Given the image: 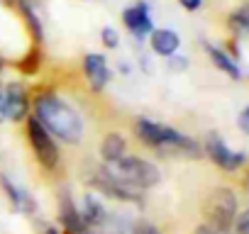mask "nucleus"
<instances>
[{
    "mask_svg": "<svg viewBox=\"0 0 249 234\" xmlns=\"http://www.w3.org/2000/svg\"><path fill=\"white\" fill-rule=\"evenodd\" d=\"M32 115L56 142H64V144L83 142V134H86L83 115L71 102H66L59 93L37 90L32 95Z\"/></svg>",
    "mask_w": 249,
    "mask_h": 234,
    "instance_id": "f257e3e1",
    "label": "nucleus"
},
{
    "mask_svg": "<svg viewBox=\"0 0 249 234\" xmlns=\"http://www.w3.org/2000/svg\"><path fill=\"white\" fill-rule=\"evenodd\" d=\"M103 166H105L117 181L127 183V185H132V188H137V190H149V188H154V185L161 183V171H159V166H157L154 161H149V159L137 156V154H132V156L124 154L122 159H117V161H112V164H103Z\"/></svg>",
    "mask_w": 249,
    "mask_h": 234,
    "instance_id": "f03ea898",
    "label": "nucleus"
},
{
    "mask_svg": "<svg viewBox=\"0 0 249 234\" xmlns=\"http://www.w3.org/2000/svg\"><path fill=\"white\" fill-rule=\"evenodd\" d=\"M25 137H27V144L37 159V164L44 168V171H56L59 164H61V151H59V142L42 127V122L37 120L35 115H30L25 120Z\"/></svg>",
    "mask_w": 249,
    "mask_h": 234,
    "instance_id": "7ed1b4c3",
    "label": "nucleus"
},
{
    "mask_svg": "<svg viewBox=\"0 0 249 234\" xmlns=\"http://www.w3.org/2000/svg\"><path fill=\"white\" fill-rule=\"evenodd\" d=\"M86 183H88L90 190H95L98 195H105V198H110V200L127 202V205H137V207L144 205V195H142L144 190H137V188H132V185H127V183L117 181L105 166L93 168V171L88 173Z\"/></svg>",
    "mask_w": 249,
    "mask_h": 234,
    "instance_id": "20e7f679",
    "label": "nucleus"
},
{
    "mask_svg": "<svg viewBox=\"0 0 249 234\" xmlns=\"http://www.w3.org/2000/svg\"><path fill=\"white\" fill-rule=\"evenodd\" d=\"M203 215H205V224L230 232L237 217V195L232 188H215L205 205H203Z\"/></svg>",
    "mask_w": 249,
    "mask_h": 234,
    "instance_id": "39448f33",
    "label": "nucleus"
},
{
    "mask_svg": "<svg viewBox=\"0 0 249 234\" xmlns=\"http://www.w3.org/2000/svg\"><path fill=\"white\" fill-rule=\"evenodd\" d=\"M124 30H127L137 44L147 42V37L152 34L154 30V17H152V5H149V0H135L132 5H127L122 10L120 15Z\"/></svg>",
    "mask_w": 249,
    "mask_h": 234,
    "instance_id": "423d86ee",
    "label": "nucleus"
},
{
    "mask_svg": "<svg viewBox=\"0 0 249 234\" xmlns=\"http://www.w3.org/2000/svg\"><path fill=\"white\" fill-rule=\"evenodd\" d=\"M203 154H205L215 166H220L222 171H237V168H242V166L247 164V154H244V151H232V149L222 142V137H220L217 132H208V134H205Z\"/></svg>",
    "mask_w": 249,
    "mask_h": 234,
    "instance_id": "0eeeda50",
    "label": "nucleus"
},
{
    "mask_svg": "<svg viewBox=\"0 0 249 234\" xmlns=\"http://www.w3.org/2000/svg\"><path fill=\"white\" fill-rule=\"evenodd\" d=\"M157 154L164 156V159H174V156L176 159H203V144L196 142L193 137H188V134L169 127L166 139L161 142V147L157 149Z\"/></svg>",
    "mask_w": 249,
    "mask_h": 234,
    "instance_id": "6e6552de",
    "label": "nucleus"
},
{
    "mask_svg": "<svg viewBox=\"0 0 249 234\" xmlns=\"http://www.w3.org/2000/svg\"><path fill=\"white\" fill-rule=\"evenodd\" d=\"M5 100H8V120L10 122H25L32 115V93L22 81H10L3 85Z\"/></svg>",
    "mask_w": 249,
    "mask_h": 234,
    "instance_id": "1a4fd4ad",
    "label": "nucleus"
},
{
    "mask_svg": "<svg viewBox=\"0 0 249 234\" xmlns=\"http://www.w3.org/2000/svg\"><path fill=\"white\" fill-rule=\"evenodd\" d=\"M81 68H83V76L93 93H103L107 88V83L112 81V68L107 66L105 54H100V51H88L81 61Z\"/></svg>",
    "mask_w": 249,
    "mask_h": 234,
    "instance_id": "9d476101",
    "label": "nucleus"
},
{
    "mask_svg": "<svg viewBox=\"0 0 249 234\" xmlns=\"http://www.w3.org/2000/svg\"><path fill=\"white\" fill-rule=\"evenodd\" d=\"M59 229L61 234H83V217H81V207L76 205L73 195L69 188L59 190Z\"/></svg>",
    "mask_w": 249,
    "mask_h": 234,
    "instance_id": "9b49d317",
    "label": "nucleus"
},
{
    "mask_svg": "<svg viewBox=\"0 0 249 234\" xmlns=\"http://www.w3.org/2000/svg\"><path fill=\"white\" fill-rule=\"evenodd\" d=\"M0 190H3V195L8 198V202L13 205L15 212H20V215H35L37 212V200L22 185H18L8 173H0Z\"/></svg>",
    "mask_w": 249,
    "mask_h": 234,
    "instance_id": "f8f14e48",
    "label": "nucleus"
},
{
    "mask_svg": "<svg viewBox=\"0 0 249 234\" xmlns=\"http://www.w3.org/2000/svg\"><path fill=\"white\" fill-rule=\"evenodd\" d=\"M166 132H169L166 125L154 122V120H149V117H135V122H132V134H135V139H137L140 144L154 149V151H157V149L161 147V142L166 139Z\"/></svg>",
    "mask_w": 249,
    "mask_h": 234,
    "instance_id": "ddd939ff",
    "label": "nucleus"
},
{
    "mask_svg": "<svg viewBox=\"0 0 249 234\" xmlns=\"http://www.w3.org/2000/svg\"><path fill=\"white\" fill-rule=\"evenodd\" d=\"M147 42H149V51L161 59H169L171 54H176L181 49V34L169 27H154L152 34L147 37Z\"/></svg>",
    "mask_w": 249,
    "mask_h": 234,
    "instance_id": "4468645a",
    "label": "nucleus"
},
{
    "mask_svg": "<svg viewBox=\"0 0 249 234\" xmlns=\"http://www.w3.org/2000/svg\"><path fill=\"white\" fill-rule=\"evenodd\" d=\"M15 3V10L18 15L22 17V25L27 30V34L32 37V44H42L44 42V22H42V15L37 10V5L32 0H13Z\"/></svg>",
    "mask_w": 249,
    "mask_h": 234,
    "instance_id": "2eb2a0df",
    "label": "nucleus"
},
{
    "mask_svg": "<svg viewBox=\"0 0 249 234\" xmlns=\"http://www.w3.org/2000/svg\"><path fill=\"white\" fill-rule=\"evenodd\" d=\"M203 49H205V54H208V59L213 61L215 68H220V71H222L225 76H230L232 81H239V78H242V71H239V66H237V59H234L230 51H225V49H220V47H215V44H210V42H205Z\"/></svg>",
    "mask_w": 249,
    "mask_h": 234,
    "instance_id": "dca6fc26",
    "label": "nucleus"
},
{
    "mask_svg": "<svg viewBox=\"0 0 249 234\" xmlns=\"http://www.w3.org/2000/svg\"><path fill=\"white\" fill-rule=\"evenodd\" d=\"M127 154V137L122 132H107L100 142V159L103 164H112Z\"/></svg>",
    "mask_w": 249,
    "mask_h": 234,
    "instance_id": "f3484780",
    "label": "nucleus"
},
{
    "mask_svg": "<svg viewBox=\"0 0 249 234\" xmlns=\"http://www.w3.org/2000/svg\"><path fill=\"white\" fill-rule=\"evenodd\" d=\"M44 64V54H42V44H32L22 59L15 61V68L22 73V76H37L39 68Z\"/></svg>",
    "mask_w": 249,
    "mask_h": 234,
    "instance_id": "a211bd4d",
    "label": "nucleus"
},
{
    "mask_svg": "<svg viewBox=\"0 0 249 234\" xmlns=\"http://www.w3.org/2000/svg\"><path fill=\"white\" fill-rule=\"evenodd\" d=\"M227 25H230V30L234 32V34H249V3H244V5H239L230 17H227Z\"/></svg>",
    "mask_w": 249,
    "mask_h": 234,
    "instance_id": "6ab92c4d",
    "label": "nucleus"
},
{
    "mask_svg": "<svg viewBox=\"0 0 249 234\" xmlns=\"http://www.w3.org/2000/svg\"><path fill=\"white\" fill-rule=\"evenodd\" d=\"M100 44H103L105 49H117V47H120V32H117L112 25H105V27L100 30Z\"/></svg>",
    "mask_w": 249,
    "mask_h": 234,
    "instance_id": "aec40b11",
    "label": "nucleus"
},
{
    "mask_svg": "<svg viewBox=\"0 0 249 234\" xmlns=\"http://www.w3.org/2000/svg\"><path fill=\"white\" fill-rule=\"evenodd\" d=\"M188 64H191L188 56H183V54H178V51L166 59V68H169L171 73H183V71L188 68Z\"/></svg>",
    "mask_w": 249,
    "mask_h": 234,
    "instance_id": "412c9836",
    "label": "nucleus"
},
{
    "mask_svg": "<svg viewBox=\"0 0 249 234\" xmlns=\"http://www.w3.org/2000/svg\"><path fill=\"white\" fill-rule=\"evenodd\" d=\"M132 234H161V229L147 219H137L132 222Z\"/></svg>",
    "mask_w": 249,
    "mask_h": 234,
    "instance_id": "4be33fe9",
    "label": "nucleus"
},
{
    "mask_svg": "<svg viewBox=\"0 0 249 234\" xmlns=\"http://www.w3.org/2000/svg\"><path fill=\"white\" fill-rule=\"evenodd\" d=\"M232 229H234V234H249V207H247V210H244L242 215L237 212Z\"/></svg>",
    "mask_w": 249,
    "mask_h": 234,
    "instance_id": "5701e85b",
    "label": "nucleus"
},
{
    "mask_svg": "<svg viewBox=\"0 0 249 234\" xmlns=\"http://www.w3.org/2000/svg\"><path fill=\"white\" fill-rule=\"evenodd\" d=\"M176 3L186 10V13H198L200 8H203V3L205 0H176Z\"/></svg>",
    "mask_w": 249,
    "mask_h": 234,
    "instance_id": "b1692460",
    "label": "nucleus"
},
{
    "mask_svg": "<svg viewBox=\"0 0 249 234\" xmlns=\"http://www.w3.org/2000/svg\"><path fill=\"white\" fill-rule=\"evenodd\" d=\"M237 125H239V130L244 132V134H249V105L239 112V117H237Z\"/></svg>",
    "mask_w": 249,
    "mask_h": 234,
    "instance_id": "393cba45",
    "label": "nucleus"
},
{
    "mask_svg": "<svg viewBox=\"0 0 249 234\" xmlns=\"http://www.w3.org/2000/svg\"><path fill=\"white\" fill-rule=\"evenodd\" d=\"M8 122V100H5V90L0 85V125Z\"/></svg>",
    "mask_w": 249,
    "mask_h": 234,
    "instance_id": "a878e982",
    "label": "nucleus"
},
{
    "mask_svg": "<svg viewBox=\"0 0 249 234\" xmlns=\"http://www.w3.org/2000/svg\"><path fill=\"white\" fill-rule=\"evenodd\" d=\"M193 234H227V232H222V229H215V227H210V224H198L196 229H193Z\"/></svg>",
    "mask_w": 249,
    "mask_h": 234,
    "instance_id": "bb28decb",
    "label": "nucleus"
},
{
    "mask_svg": "<svg viewBox=\"0 0 249 234\" xmlns=\"http://www.w3.org/2000/svg\"><path fill=\"white\" fill-rule=\"evenodd\" d=\"M137 61H140V66L144 68V73H152V71H154V66H152V61H149V54H147V51H140Z\"/></svg>",
    "mask_w": 249,
    "mask_h": 234,
    "instance_id": "cd10ccee",
    "label": "nucleus"
},
{
    "mask_svg": "<svg viewBox=\"0 0 249 234\" xmlns=\"http://www.w3.org/2000/svg\"><path fill=\"white\" fill-rule=\"evenodd\" d=\"M42 234H61V229L56 227V224H49V227H44V232Z\"/></svg>",
    "mask_w": 249,
    "mask_h": 234,
    "instance_id": "c85d7f7f",
    "label": "nucleus"
},
{
    "mask_svg": "<svg viewBox=\"0 0 249 234\" xmlns=\"http://www.w3.org/2000/svg\"><path fill=\"white\" fill-rule=\"evenodd\" d=\"M117 71H120V73H124V76H127V73H130L132 68H130V64H124V61H122V64H117Z\"/></svg>",
    "mask_w": 249,
    "mask_h": 234,
    "instance_id": "c756f323",
    "label": "nucleus"
},
{
    "mask_svg": "<svg viewBox=\"0 0 249 234\" xmlns=\"http://www.w3.org/2000/svg\"><path fill=\"white\" fill-rule=\"evenodd\" d=\"M3 71H5V59H3V54H0V76H3Z\"/></svg>",
    "mask_w": 249,
    "mask_h": 234,
    "instance_id": "7c9ffc66",
    "label": "nucleus"
},
{
    "mask_svg": "<svg viewBox=\"0 0 249 234\" xmlns=\"http://www.w3.org/2000/svg\"><path fill=\"white\" fill-rule=\"evenodd\" d=\"M0 3H3V0H0Z\"/></svg>",
    "mask_w": 249,
    "mask_h": 234,
    "instance_id": "2f4dec72",
    "label": "nucleus"
}]
</instances>
